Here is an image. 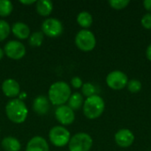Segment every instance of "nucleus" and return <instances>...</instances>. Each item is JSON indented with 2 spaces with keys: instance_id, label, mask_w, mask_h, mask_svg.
<instances>
[{
  "instance_id": "f257e3e1",
  "label": "nucleus",
  "mask_w": 151,
  "mask_h": 151,
  "mask_svg": "<svg viewBox=\"0 0 151 151\" xmlns=\"http://www.w3.org/2000/svg\"><path fill=\"white\" fill-rule=\"evenodd\" d=\"M72 95L70 86L65 81L54 82L49 89V100L53 105L60 106L68 102Z\"/></svg>"
},
{
  "instance_id": "f03ea898",
  "label": "nucleus",
  "mask_w": 151,
  "mask_h": 151,
  "mask_svg": "<svg viewBox=\"0 0 151 151\" xmlns=\"http://www.w3.org/2000/svg\"><path fill=\"white\" fill-rule=\"evenodd\" d=\"M5 113L12 122L20 124L27 119L28 111L22 100L12 99L5 105Z\"/></svg>"
},
{
  "instance_id": "7ed1b4c3",
  "label": "nucleus",
  "mask_w": 151,
  "mask_h": 151,
  "mask_svg": "<svg viewBox=\"0 0 151 151\" xmlns=\"http://www.w3.org/2000/svg\"><path fill=\"white\" fill-rule=\"evenodd\" d=\"M82 108L86 118L88 119H96L104 113L105 103L100 96L94 95L84 101Z\"/></svg>"
},
{
  "instance_id": "20e7f679",
  "label": "nucleus",
  "mask_w": 151,
  "mask_h": 151,
  "mask_svg": "<svg viewBox=\"0 0 151 151\" xmlns=\"http://www.w3.org/2000/svg\"><path fill=\"white\" fill-rule=\"evenodd\" d=\"M75 44L82 51L88 52L95 49L96 39L93 32L88 29L80 30L75 36Z\"/></svg>"
},
{
  "instance_id": "39448f33",
  "label": "nucleus",
  "mask_w": 151,
  "mask_h": 151,
  "mask_svg": "<svg viewBox=\"0 0 151 151\" xmlns=\"http://www.w3.org/2000/svg\"><path fill=\"white\" fill-rule=\"evenodd\" d=\"M68 144L70 151H90L93 139L87 133H78L71 137Z\"/></svg>"
},
{
  "instance_id": "423d86ee",
  "label": "nucleus",
  "mask_w": 151,
  "mask_h": 151,
  "mask_svg": "<svg viewBox=\"0 0 151 151\" xmlns=\"http://www.w3.org/2000/svg\"><path fill=\"white\" fill-rule=\"evenodd\" d=\"M49 139L54 146L64 147L69 143L71 134L65 127L62 126H56L50 130Z\"/></svg>"
},
{
  "instance_id": "0eeeda50",
  "label": "nucleus",
  "mask_w": 151,
  "mask_h": 151,
  "mask_svg": "<svg viewBox=\"0 0 151 151\" xmlns=\"http://www.w3.org/2000/svg\"><path fill=\"white\" fill-rule=\"evenodd\" d=\"M105 81L107 86L113 90H121L127 87L128 77L124 72L120 70H114L108 73Z\"/></svg>"
},
{
  "instance_id": "6e6552de",
  "label": "nucleus",
  "mask_w": 151,
  "mask_h": 151,
  "mask_svg": "<svg viewBox=\"0 0 151 151\" xmlns=\"http://www.w3.org/2000/svg\"><path fill=\"white\" fill-rule=\"evenodd\" d=\"M42 32L49 37H58L64 31L62 22L55 18L46 19L42 24Z\"/></svg>"
},
{
  "instance_id": "1a4fd4ad",
  "label": "nucleus",
  "mask_w": 151,
  "mask_h": 151,
  "mask_svg": "<svg viewBox=\"0 0 151 151\" xmlns=\"http://www.w3.org/2000/svg\"><path fill=\"white\" fill-rule=\"evenodd\" d=\"M4 54L12 59H20L26 54V48L24 44L19 41H10L4 45Z\"/></svg>"
},
{
  "instance_id": "9d476101",
  "label": "nucleus",
  "mask_w": 151,
  "mask_h": 151,
  "mask_svg": "<svg viewBox=\"0 0 151 151\" xmlns=\"http://www.w3.org/2000/svg\"><path fill=\"white\" fill-rule=\"evenodd\" d=\"M55 117L57 120L64 125L68 126L71 125L75 119V114L73 110H72L68 105H60L55 111Z\"/></svg>"
},
{
  "instance_id": "9b49d317",
  "label": "nucleus",
  "mask_w": 151,
  "mask_h": 151,
  "mask_svg": "<svg viewBox=\"0 0 151 151\" xmlns=\"http://www.w3.org/2000/svg\"><path fill=\"white\" fill-rule=\"evenodd\" d=\"M134 139L135 138L134 133L127 128H123L119 130L114 135V140L116 144L120 148H124V149L132 146L133 143L134 142Z\"/></svg>"
},
{
  "instance_id": "f8f14e48",
  "label": "nucleus",
  "mask_w": 151,
  "mask_h": 151,
  "mask_svg": "<svg viewBox=\"0 0 151 151\" xmlns=\"http://www.w3.org/2000/svg\"><path fill=\"white\" fill-rule=\"evenodd\" d=\"M2 90L7 97H15L20 92V87L18 81L13 79H7L2 84Z\"/></svg>"
},
{
  "instance_id": "ddd939ff",
  "label": "nucleus",
  "mask_w": 151,
  "mask_h": 151,
  "mask_svg": "<svg viewBox=\"0 0 151 151\" xmlns=\"http://www.w3.org/2000/svg\"><path fill=\"white\" fill-rule=\"evenodd\" d=\"M33 110L38 115H46L50 111V100L45 96H38L33 102Z\"/></svg>"
},
{
  "instance_id": "4468645a",
  "label": "nucleus",
  "mask_w": 151,
  "mask_h": 151,
  "mask_svg": "<svg viewBox=\"0 0 151 151\" xmlns=\"http://www.w3.org/2000/svg\"><path fill=\"white\" fill-rule=\"evenodd\" d=\"M26 151H50V148L44 138L35 136L27 142Z\"/></svg>"
},
{
  "instance_id": "2eb2a0df",
  "label": "nucleus",
  "mask_w": 151,
  "mask_h": 151,
  "mask_svg": "<svg viewBox=\"0 0 151 151\" xmlns=\"http://www.w3.org/2000/svg\"><path fill=\"white\" fill-rule=\"evenodd\" d=\"M11 30L13 33V35L19 39L24 40V39H27V38H28L30 36V28H29V27L27 24H25V23H23L21 21L15 22L12 25V27H11Z\"/></svg>"
},
{
  "instance_id": "dca6fc26",
  "label": "nucleus",
  "mask_w": 151,
  "mask_h": 151,
  "mask_svg": "<svg viewBox=\"0 0 151 151\" xmlns=\"http://www.w3.org/2000/svg\"><path fill=\"white\" fill-rule=\"evenodd\" d=\"M1 145L4 151H19L21 148L19 140L12 136L4 137L2 140Z\"/></svg>"
},
{
  "instance_id": "f3484780",
  "label": "nucleus",
  "mask_w": 151,
  "mask_h": 151,
  "mask_svg": "<svg viewBox=\"0 0 151 151\" xmlns=\"http://www.w3.org/2000/svg\"><path fill=\"white\" fill-rule=\"evenodd\" d=\"M35 8L41 16H48L53 10V4L50 0H39L36 2Z\"/></svg>"
},
{
  "instance_id": "a211bd4d",
  "label": "nucleus",
  "mask_w": 151,
  "mask_h": 151,
  "mask_svg": "<svg viewBox=\"0 0 151 151\" xmlns=\"http://www.w3.org/2000/svg\"><path fill=\"white\" fill-rule=\"evenodd\" d=\"M77 22L81 27H83L84 29H87L91 27V25L93 23V17L88 12L83 11L78 14Z\"/></svg>"
},
{
  "instance_id": "6ab92c4d",
  "label": "nucleus",
  "mask_w": 151,
  "mask_h": 151,
  "mask_svg": "<svg viewBox=\"0 0 151 151\" xmlns=\"http://www.w3.org/2000/svg\"><path fill=\"white\" fill-rule=\"evenodd\" d=\"M83 104H84L83 96L79 92H75L72 94L68 100V106L73 111L81 108L83 106Z\"/></svg>"
},
{
  "instance_id": "aec40b11",
  "label": "nucleus",
  "mask_w": 151,
  "mask_h": 151,
  "mask_svg": "<svg viewBox=\"0 0 151 151\" xmlns=\"http://www.w3.org/2000/svg\"><path fill=\"white\" fill-rule=\"evenodd\" d=\"M13 9L12 3L9 0H0V16L7 17L9 16Z\"/></svg>"
},
{
  "instance_id": "412c9836",
  "label": "nucleus",
  "mask_w": 151,
  "mask_h": 151,
  "mask_svg": "<svg viewBox=\"0 0 151 151\" xmlns=\"http://www.w3.org/2000/svg\"><path fill=\"white\" fill-rule=\"evenodd\" d=\"M43 33L41 31H36L34 32L32 35L29 36V44L33 47H39L42 45V41H43Z\"/></svg>"
},
{
  "instance_id": "4be33fe9",
  "label": "nucleus",
  "mask_w": 151,
  "mask_h": 151,
  "mask_svg": "<svg viewBox=\"0 0 151 151\" xmlns=\"http://www.w3.org/2000/svg\"><path fill=\"white\" fill-rule=\"evenodd\" d=\"M127 88L129 92H131L133 94H136L141 91V89L142 88V84L140 81H138L136 79H133L131 81H128Z\"/></svg>"
},
{
  "instance_id": "5701e85b",
  "label": "nucleus",
  "mask_w": 151,
  "mask_h": 151,
  "mask_svg": "<svg viewBox=\"0 0 151 151\" xmlns=\"http://www.w3.org/2000/svg\"><path fill=\"white\" fill-rule=\"evenodd\" d=\"M11 32L10 25L4 19H0V42L5 40Z\"/></svg>"
},
{
  "instance_id": "b1692460",
  "label": "nucleus",
  "mask_w": 151,
  "mask_h": 151,
  "mask_svg": "<svg viewBox=\"0 0 151 151\" xmlns=\"http://www.w3.org/2000/svg\"><path fill=\"white\" fill-rule=\"evenodd\" d=\"M81 92H82L83 96H87V98L90 97L94 95H96V87L90 82L83 83V85L81 87Z\"/></svg>"
},
{
  "instance_id": "393cba45",
  "label": "nucleus",
  "mask_w": 151,
  "mask_h": 151,
  "mask_svg": "<svg viewBox=\"0 0 151 151\" xmlns=\"http://www.w3.org/2000/svg\"><path fill=\"white\" fill-rule=\"evenodd\" d=\"M110 6L114 10H123L130 4L129 0H110L108 2Z\"/></svg>"
},
{
  "instance_id": "a878e982",
  "label": "nucleus",
  "mask_w": 151,
  "mask_h": 151,
  "mask_svg": "<svg viewBox=\"0 0 151 151\" xmlns=\"http://www.w3.org/2000/svg\"><path fill=\"white\" fill-rule=\"evenodd\" d=\"M141 24H142V26L145 29L150 30L151 29V13L148 12V13L144 14V15L142 17Z\"/></svg>"
},
{
  "instance_id": "bb28decb",
  "label": "nucleus",
  "mask_w": 151,
  "mask_h": 151,
  "mask_svg": "<svg viewBox=\"0 0 151 151\" xmlns=\"http://www.w3.org/2000/svg\"><path fill=\"white\" fill-rule=\"evenodd\" d=\"M71 84H72V86H73L74 88H80L82 87L83 82H82V81H81V79L80 77L75 76V77L72 78V80H71Z\"/></svg>"
},
{
  "instance_id": "cd10ccee",
  "label": "nucleus",
  "mask_w": 151,
  "mask_h": 151,
  "mask_svg": "<svg viewBox=\"0 0 151 151\" xmlns=\"http://www.w3.org/2000/svg\"><path fill=\"white\" fill-rule=\"evenodd\" d=\"M142 4H143L144 8H145L150 13H151V0H145V1H143Z\"/></svg>"
},
{
  "instance_id": "c85d7f7f",
  "label": "nucleus",
  "mask_w": 151,
  "mask_h": 151,
  "mask_svg": "<svg viewBox=\"0 0 151 151\" xmlns=\"http://www.w3.org/2000/svg\"><path fill=\"white\" fill-rule=\"evenodd\" d=\"M145 54H146V58H148V60L151 61V43L149 44V46L147 47Z\"/></svg>"
},
{
  "instance_id": "c756f323",
  "label": "nucleus",
  "mask_w": 151,
  "mask_h": 151,
  "mask_svg": "<svg viewBox=\"0 0 151 151\" xmlns=\"http://www.w3.org/2000/svg\"><path fill=\"white\" fill-rule=\"evenodd\" d=\"M19 3L21 4H35V0H19Z\"/></svg>"
},
{
  "instance_id": "7c9ffc66",
  "label": "nucleus",
  "mask_w": 151,
  "mask_h": 151,
  "mask_svg": "<svg viewBox=\"0 0 151 151\" xmlns=\"http://www.w3.org/2000/svg\"><path fill=\"white\" fill-rule=\"evenodd\" d=\"M4 55V50H3V49H1V48H0V59H2V58H3Z\"/></svg>"
}]
</instances>
